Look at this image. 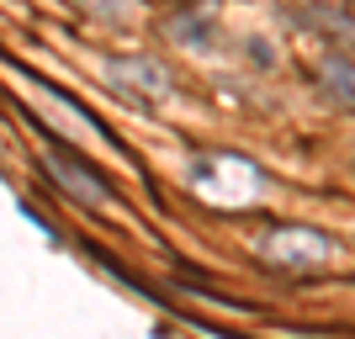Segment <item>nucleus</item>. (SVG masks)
Returning a JSON list of instances; mask_svg holds the SVG:
<instances>
[{
    "instance_id": "1",
    "label": "nucleus",
    "mask_w": 355,
    "mask_h": 339,
    "mask_svg": "<svg viewBox=\"0 0 355 339\" xmlns=\"http://www.w3.org/2000/svg\"><path fill=\"white\" fill-rule=\"evenodd\" d=\"M191 186L207 196L212 207H223V212H239V207L254 202V191H260V170H254L250 159L218 154V159H196Z\"/></svg>"
},
{
    "instance_id": "2",
    "label": "nucleus",
    "mask_w": 355,
    "mask_h": 339,
    "mask_svg": "<svg viewBox=\"0 0 355 339\" xmlns=\"http://www.w3.org/2000/svg\"><path fill=\"white\" fill-rule=\"evenodd\" d=\"M260 260L266 266H282V270H308V266H324L334 260V238L318 234V228H302V223H282V228H266L260 234Z\"/></svg>"
},
{
    "instance_id": "3",
    "label": "nucleus",
    "mask_w": 355,
    "mask_h": 339,
    "mask_svg": "<svg viewBox=\"0 0 355 339\" xmlns=\"http://www.w3.org/2000/svg\"><path fill=\"white\" fill-rule=\"evenodd\" d=\"M43 164H48V175L59 180L64 191H74L80 202H90V207H106V202H112L106 180H96V175H90V170H85L80 159H69V154H59V148H53V154H48Z\"/></svg>"
},
{
    "instance_id": "4",
    "label": "nucleus",
    "mask_w": 355,
    "mask_h": 339,
    "mask_svg": "<svg viewBox=\"0 0 355 339\" xmlns=\"http://www.w3.org/2000/svg\"><path fill=\"white\" fill-rule=\"evenodd\" d=\"M106 74H112V85L144 90V96H164V90H170V74H164L154 59H112Z\"/></svg>"
},
{
    "instance_id": "5",
    "label": "nucleus",
    "mask_w": 355,
    "mask_h": 339,
    "mask_svg": "<svg viewBox=\"0 0 355 339\" xmlns=\"http://www.w3.org/2000/svg\"><path fill=\"white\" fill-rule=\"evenodd\" d=\"M80 11L101 16V21H133L138 16V0H74Z\"/></svg>"
},
{
    "instance_id": "6",
    "label": "nucleus",
    "mask_w": 355,
    "mask_h": 339,
    "mask_svg": "<svg viewBox=\"0 0 355 339\" xmlns=\"http://www.w3.org/2000/svg\"><path fill=\"white\" fill-rule=\"evenodd\" d=\"M329 96L340 106H355V64H345V59L329 64Z\"/></svg>"
},
{
    "instance_id": "7",
    "label": "nucleus",
    "mask_w": 355,
    "mask_h": 339,
    "mask_svg": "<svg viewBox=\"0 0 355 339\" xmlns=\"http://www.w3.org/2000/svg\"><path fill=\"white\" fill-rule=\"evenodd\" d=\"M170 37H175V43H186V48H196V43H207V21H202V16H170Z\"/></svg>"
}]
</instances>
